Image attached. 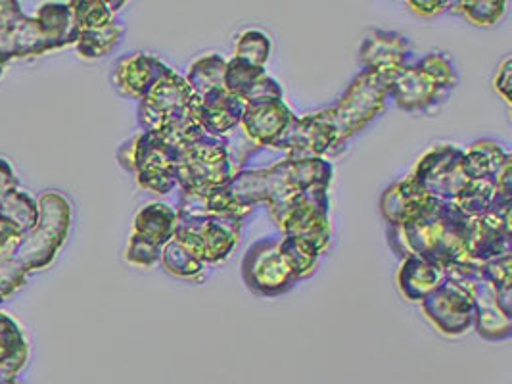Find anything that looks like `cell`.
Masks as SVG:
<instances>
[{"label": "cell", "instance_id": "6da1fadb", "mask_svg": "<svg viewBox=\"0 0 512 384\" xmlns=\"http://www.w3.org/2000/svg\"><path fill=\"white\" fill-rule=\"evenodd\" d=\"M401 70H363L330 108L296 118L273 148L292 160L325 158L378 118Z\"/></svg>", "mask_w": 512, "mask_h": 384}, {"label": "cell", "instance_id": "7a4b0ae2", "mask_svg": "<svg viewBox=\"0 0 512 384\" xmlns=\"http://www.w3.org/2000/svg\"><path fill=\"white\" fill-rule=\"evenodd\" d=\"M330 181L332 164L325 158H286L271 168L234 173L223 189L204 198V202L215 214L246 217L257 204L265 202L267 208H273L307 189L330 187Z\"/></svg>", "mask_w": 512, "mask_h": 384}, {"label": "cell", "instance_id": "3957f363", "mask_svg": "<svg viewBox=\"0 0 512 384\" xmlns=\"http://www.w3.org/2000/svg\"><path fill=\"white\" fill-rule=\"evenodd\" d=\"M474 219L453 202L432 200L424 212L405 225H390L388 240L401 258L420 256L443 269L468 260Z\"/></svg>", "mask_w": 512, "mask_h": 384}, {"label": "cell", "instance_id": "277c9868", "mask_svg": "<svg viewBox=\"0 0 512 384\" xmlns=\"http://www.w3.org/2000/svg\"><path fill=\"white\" fill-rule=\"evenodd\" d=\"M192 91L187 79L167 70L140 100L139 123L144 133H158L163 141L183 148L206 135L192 116Z\"/></svg>", "mask_w": 512, "mask_h": 384}, {"label": "cell", "instance_id": "5b68a950", "mask_svg": "<svg viewBox=\"0 0 512 384\" xmlns=\"http://www.w3.org/2000/svg\"><path fill=\"white\" fill-rule=\"evenodd\" d=\"M244 217L215 214L208 210L204 198L183 194L177 208L175 237L188 252L204 264L225 262L240 237Z\"/></svg>", "mask_w": 512, "mask_h": 384}, {"label": "cell", "instance_id": "8992f818", "mask_svg": "<svg viewBox=\"0 0 512 384\" xmlns=\"http://www.w3.org/2000/svg\"><path fill=\"white\" fill-rule=\"evenodd\" d=\"M233 177L229 139L202 135L177 152L175 179L177 187L187 196L208 198L223 189Z\"/></svg>", "mask_w": 512, "mask_h": 384}, {"label": "cell", "instance_id": "52a82bcc", "mask_svg": "<svg viewBox=\"0 0 512 384\" xmlns=\"http://www.w3.org/2000/svg\"><path fill=\"white\" fill-rule=\"evenodd\" d=\"M71 227V204L60 192H45L39 198V221L22 235L14 254L10 256L25 271L47 267L62 244L68 239Z\"/></svg>", "mask_w": 512, "mask_h": 384}, {"label": "cell", "instance_id": "ba28073f", "mask_svg": "<svg viewBox=\"0 0 512 384\" xmlns=\"http://www.w3.org/2000/svg\"><path fill=\"white\" fill-rule=\"evenodd\" d=\"M330 198L328 187L300 192L279 206L269 208V216L284 237L296 239L323 254L330 242Z\"/></svg>", "mask_w": 512, "mask_h": 384}, {"label": "cell", "instance_id": "9c48e42d", "mask_svg": "<svg viewBox=\"0 0 512 384\" xmlns=\"http://www.w3.org/2000/svg\"><path fill=\"white\" fill-rule=\"evenodd\" d=\"M179 148L163 141L158 133H140L123 144L117 160L127 171L137 173L140 187L154 194H169L177 187L175 160Z\"/></svg>", "mask_w": 512, "mask_h": 384}, {"label": "cell", "instance_id": "30bf717a", "mask_svg": "<svg viewBox=\"0 0 512 384\" xmlns=\"http://www.w3.org/2000/svg\"><path fill=\"white\" fill-rule=\"evenodd\" d=\"M463 150L453 144L432 146L409 175L428 196L453 202L455 196L468 183L463 168Z\"/></svg>", "mask_w": 512, "mask_h": 384}, {"label": "cell", "instance_id": "8fae6325", "mask_svg": "<svg viewBox=\"0 0 512 384\" xmlns=\"http://www.w3.org/2000/svg\"><path fill=\"white\" fill-rule=\"evenodd\" d=\"M279 240H257L242 260V279L259 296H280L298 283L280 254Z\"/></svg>", "mask_w": 512, "mask_h": 384}, {"label": "cell", "instance_id": "7c38bea8", "mask_svg": "<svg viewBox=\"0 0 512 384\" xmlns=\"http://www.w3.org/2000/svg\"><path fill=\"white\" fill-rule=\"evenodd\" d=\"M426 319L447 336L465 335L474 325V298L468 288L445 279L420 300Z\"/></svg>", "mask_w": 512, "mask_h": 384}, {"label": "cell", "instance_id": "4fadbf2b", "mask_svg": "<svg viewBox=\"0 0 512 384\" xmlns=\"http://www.w3.org/2000/svg\"><path fill=\"white\" fill-rule=\"evenodd\" d=\"M190 108L194 120L206 135L227 139V135L240 127L246 102L231 95L225 85H221L202 95H192Z\"/></svg>", "mask_w": 512, "mask_h": 384}, {"label": "cell", "instance_id": "5bb4252c", "mask_svg": "<svg viewBox=\"0 0 512 384\" xmlns=\"http://www.w3.org/2000/svg\"><path fill=\"white\" fill-rule=\"evenodd\" d=\"M294 120L296 116L284 98H263L246 104L240 127L256 148H273Z\"/></svg>", "mask_w": 512, "mask_h": 384}, {"label": "cell", "instance_id": "9a60e30c", "mask_svg": "<svg viewBox=\"0 0 512 384\" xmlns=\"http://www.w3.org/2000/svg\"><path fill=\"white\" fill-rule=\"evenodd\" d=\"M447 93L449 89L432 73L426 72L419 62L397 73L390 89L392 100L405 112H428L436 102H442Z\"/></svg>", "mask_w": 512, "mask_h": 384}, {"label": "cell", "instance_id": "2e32d148", "mask_svg": "<svg viewBox=\"0 0 512 384\" xmlns=\"http://www.w3.org/2000/svg\"><path fill=\"white\" fill-rule=\"evenodd\" d=\"M167 70L169 68L156 56L135 52L117 62L116 70L112 73V83L119 95L142 100Z\"/></svg>", "mask_w": 512, "mask_h": 384}, {"label": "cell", "instance_id": "e0dca14e", "mask_svg": "<svg viewBox=\"0 0 512 384\" xmlns=\"http://www.w3.org/2000/svg\"><path fill=\"white\" fill-rule=\"evenodd\" d=\"M225 89L246 104L263 98H284L282 87L267 75L265 68L236 56L227 62Z\"/></svg>", "mask_w": 512, "mask_h": 384}, {"label": "cell", "instance_id": "ac0fdd59", "mask_svg": "<svg viewBox=\"0 0 512 384\" xmlns=\"http://www.w3.org/2000/svg\"><path fill=\"white\" fill-rule=\"evenodd\" d=\"M409 58V39L394 31L373 29L359 48V60L363 64V70H403L409 66Z\"/></svg>", "mask_w": 512, "mask_h": 384}, {"label": "cell", "instance_id": "d6986e66", "mask_svg": "<svg viewBox=\"0 0 512 384\" xmlns=\"http://www.w3.org/2000/svg\"><path fill=\"white\" fill-rule=\"evenodd\" d=\"M432 200L411 177H405L382 192L380 212L390 225L399 227L419 217Z\"/></svg>", "mask_w": 512, "mask_h": 384}, {"label": "cell", "instance_id": "ffe728a7", "mask_svg": "<svg viewBox=\"0 0 512 384\" xmlns=\"http://www.w3.org/2000/svg\"><path fill=\"white\" fill-rule=\"evenodd\" d=\"M468 290L474 298V325L478 335L493 342L511 338V317L501 312V308L497 306L493 287L480 277L468 287Z\"/></svg>", "mask_w": 512, "mask_h": 384}, {"label": "cell", "instance_id": "44dd1931", "mask_svg": "<svg viewBox=\"0 0 512 384\" xmlns=\"http://www.w3.org/2000/svg\"><path fill=\"white\" fill-rule=\"evenodd\" d=\"M58 45L48 39L37 18L22 16L8 31L0 33V56L6 60L22 56H39L47 50H56Z\"/></svg>", "mask_w": 512, "mask_h": 384}, {"label": "cell", "instance_id": "7402d4cb", "mask_svg": "<svg viewBox=\"0 0 512 384\" xmlns=\"http://www.w3.org/2000/svg\"><path fill=\"white\" fill-rule=\"evenodd\" d=\"M443 281H445L443 267L432 264L420 256H413V254L403 258L399 273H397V287L401 290V294L411 302H420L434 288L440 287Z\"/></svg>", "mask_w": 512, "mask_h": 384}, {"label": "cell", "instance_id": "603a6c76", "mask_svg": "<svg viewBox=\"0 0 512 384\" xmlns=\"http://www.w3.org/2000/svg\"><path fill=\"white\" fill-rule=\"evenodd\" d=\"M512 231L491 217H480L472 223L468 242V260L484 264L493 258L511 254Z\"/></svg>", "mask_w": 512, "mask_h": 384}, {"label": "cell", "instance_id": "cb8c5ba5", "mask_svg": "<svg viewBox=\"0 0 512 384\" xmlns=\"http://www.w3.org/2000/svg\"><path fill=\"white\" fill-rule=\"evenodd\" d=\"M511 152L495 141H476L463 150L461 168L468 181L493 179L497 181L499 173L507 164H511Z\"/></svg>", "mask_w": 512, "mask_h": 384}, {"label": "cell", "instance_id": "d4e9b609", "mask_svg": "<svg viewBox=\"0 0 512 384\" xmlns=\"http://www.w3.org/2000/svg\"><path fill=\"white\" fill-rule=\"evenodd\" d=\"M175 229H177V210L162 202L144 206L133 223V235H139L142 239L150 240L158 246H165L169 240L173 239Z\"/></svg>", "mask_w": 512, "mask_h": 384}, {"label": "cell", "instance_id": "484cf974", "mask_svg": "<svg viewBox=\"0 0 512 384\" xmlns=\"http://www.w3.org/2000/svg\"><path fill=\"white\" fill-rule=\"evenodd\" d=\"M29 348L20 327L6 315L0 313V369L14 379L27 363Z\"/></svg>", "mask_w": 512, "mask_h": 384}, {"label": "cell", "instance_id": "4316f807", "mask_svg": "<svg viewBox=\"0 0 512 384\" xmlns=\"http://www.w3.org/2000/svg\"><path fill=\"white\" fill-rule=\"evenodd\" d=\"M123 35H125V27L116 22H112L106 27H100V29L81 31L77 37V43H75L77 52L83 58H91V60L104 58L121 43Z\"/></svg>", "mask_w": 512, "mask_h": 384}, {"label": "cell", "instance_id": "83f0119b", "mask_svg": "<svg viewBox=\"0 0 512 384\" xmlns=\"http://www.w3.org/2000/svg\"><path fill=\"white\" fill-rule=\"evenodd\" d=\"M225 70H227V60H223L219 54H208L198 58L190 66L188 75L185 77L192 95H202L210 89L225 85Z\"/></svg>", "mask_w": 512, "mask_h": 384}, {"label": "cell", "instance_id": "f1b7e54d", "mask_svg": "<svg viewBox=\"0 0 512 384\" xmlns=\"http://www.w3.org/2000/svg\"><path fill=\"white\" fill-rule=\"evenodd\" d=\"M497 191V183L493 179L468 181L465 187L455 196L453 204L470 219L488 216L489 206Z\"/></svg>", "mask_w": 512, "mask_h": 384}, {"label": "cell", "instance_id": "f546056e", "mask_svg": "<svg viewBox=\"0 0 512 384\" xmlns=\"http://www.w3.org/2000/svg\"><path fill=\"white\" fill-rule=\"evenodd\" d=\"M162 264L167 273L185 281L198 279L206 269V264L200 262L192 252H188L177 239H171L162 246Z\"/></svg>", "mask_w": 512, "mask_h": 384}, {"label": "cell", "instance_id": "4dcf8cb0", "mask_svg": "<svg viewBox=\"0 0 512 384\" xmlns=\"http://www.w3.org/2000/svg\"><path fill=\"white\" fill-rule=\"evenodd\" d=\"M0 216L10 219L25 235L39 221V204L25 192L14 191L0 198Z\"/></svg>", "mask_w": 512, "mask_h": 384}, {"label": "cell", "instance_id": "1f68e13d", "mask_svg": "<svg viewBox=\"0 0 512 384\" xmlns=\"http://www.w3.org/2000/svg\"><path fill=\"white\" fill-rule=\"evenodd\" d=\"M279 250L284 262L290 267V271L294 273V277L298 281L309 277L317 269L319 258H321V254L317 250H313L311 246L303 244L300 240L288 239V237H282L279 240Z\"/></svg>", "mask_w": 512, "mask_h": 384}, {"label": "cell", "instance_id": "d6a6232c", "mask_svg": "<svg viewBox=\"0 0 512 384\" xmlns=\"http://www.w3.org/2000/svg\"><path fill=\"white\" fill-rule=\"evenodd\" d=\"M71 8H73V20L79 33L87 29H100L114 22V10L110 2L79 0V2H71Z\"/></svg>", "mask_w": 512, "mask_h": 384}, {"label": "cell", "instance_id": "836d02e7", "mask_svg": "<svg viewBox=\"0 0 512 384\" xmlns=\"http://www.w3.org/2000/svg\"><path fill=\"white\" fill-rule=\"evenodd\" d=\"M234 56L265 68V64H267V60L271 56V39H269V35L259 31V29H246V31H242L238 35V41H236Z\"/></svg>", "mask_w": 512, "mask_h": 384}, {"label": "cell", "instance_id": "e575fe53", "mask_svg": "<svg viewBox=\"0 0 512 384\" xmlns=\"http://www.w3.org/2000/svg\"><path fill=\"white\" fill-rule=\"evenodd\" d=\"M453 6H457L455 12L463 14L468 22L489 27V25L497 24L505 16L509 2H505V0H499V2L497 0H468V2H457Z\"/></svg>", "mask_w": 512, "mask_h": 384}, {"label": "cell", "instance_id": "d590c367", "mask_svg": "<svg viewBox=\"0 0 512 384\" xmlns=\"http://www.w3.org/2000/svg\"><path fill=\"white\" fill-rule=\"evenodd\" d=\"M125 260L137 267H154L158 262H162V246L142 239L139 235H131Z\"/></svg>", "mask_w": 512, "mask_h": 384}, {"label": "cell", "instance_id": "8d00e7d4", "mask_svg": "<svg viewBox=\"0 0 512 384\" xmlns=\"http://www.w3.org/2000/svg\"><path fill=\"white\" fill-rule=\"evenodd\" d=\"M480 277L491 285L493 290L512 288V254H505L480 264Z\"/></svg>", "mask_w": 512, "mask_h": 384}, {"label": "cell", "instance_id": "74e56055", "mask_svg": "<svg viewBox=\"0 0 512 384\" xmlns=\"http://www.w3.org/2000/svg\"><path fill=\"white\" fill-rule=\"evenodd\" d=\"M419 64L426 72L432 73L449 91H453L459 85V75L443 54H426L424 58H420Z\"/></svg>", "mask_w": 512, "mask_h": 384}, {"label": "cell", "instance_id": "f35d334b", "mask_svg": "<svg viewBox=\"0 0 512 384\" xmlns=\"http://www.w3.org/2000/svg\"><path fill=\"white\" fill-rule=\"evenodd\" d=\"M25 275L24 267L12 258H0V302L24 285Z\"/></svg>", "mask_w": 512, "mask_h": 384}, {"label": "cell", "instance_id": "ab89813d", "mask_svg": "<svg viewBox=\"0 0 512 384\" xmlns=\"http://www.w3.org/2000/svg\"><path fill=\"white\" fill-rule=\"evenodd\" d=\"M22 239V231L4 216H0V258H10Z\"/></svg>", "mask_w": 512, "mask_h": 384}, {"label": "cell", "instance_id": "60d3db41", "mask_svg": "<svg viewBox=\"0 0 512 384\" xmlns=\"http://www.w3.org/2000/svg\"><path fill=\"white\" fill-rule=\"evenodd\" d=\"M511 73L512 60L511 56H507V58L503 60V64L499 66L495 79H493V87H495L497 95L503 96V100L509 102V104H511Z\"/></svg>", "mask_w": 512, "mask_h": 384}, {"label": "cell", "instance_id": "b9f144b4", "mask_svg": "<svg viewBox=\"0 0 512 384\" xmlns=\"http://www.w3.org/2000/svg\"><path fill=\"white\" fill-rule=\"evenodd\" d=\"M22 16L24 14H22V8H20V2L2 0L0 2V33L8 31Z\"/></svg>", "mask_w": 512, "mask_h": 384}, {"label": "cell", "instance_id": "7bdbcfd3", "mask_svg": "<svg viewBox=\"0 0 512 384\" xmlns=\"http://www.w3.org/2000/svg\"><path fill=\"white\" fill-rule=\"evenodd\" d=\"M407 6L419 14L422 18H432V16H438L445 12L449 6H453V2H436V0H430V2H407Z\"/></svg>", "mask_w": 512, "mask_h": 384}, {"label": "cell", "instance_id": "ee69618b", "mask_svg": "<svg viewBox=\"0 0 512 384\" xmlns=\"http://www.w3.org/2000/svg\"><path fill=\"white\" fill-rule=\"evenodd\" d=\"M18 191V179L14 169L10 168V164L6 160L0 158V198L8 196L10 192Z\"/></svg>", "mask_w": 512, "mask_h": 384}, {"label": "cell", "instance_id": "f6af8a7d", "mask_svg": "<svg viewBox=\"0 0 512 384\" xmlns=\"http://www.w3.org/2000/svg\"><path fill=\"white\" fill-rule=\"evenodd\" d=\"M4 384H20V383H16V381H8V383H4Z\"/></svg>", "mask_w": 512, "mask_h": 384}]
</instances>
